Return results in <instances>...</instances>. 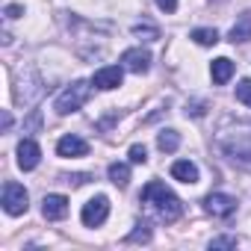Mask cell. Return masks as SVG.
<instances>
[{
  "mask_svg": "<svg viewBox=\"0 0 251 251\" xmlns=\"http://www.w3.org/2000/svg\"><path fill=\"white\" fill-rule=\"evenodd\" d=\"M204 210L216 219H230L236 213V198L233 195H225V192H210L204 198Z\"/></svg>",
  "mask_w": 251,
  "mask_h": 251,
  "instance_id": "cell-5",
  "label": "cell"
},
{
  "mask_svg": "<svg viewBox=\"0 0 251 251\" xmlns=\"http://www.w3.org/2000/svg\"><path fill=\"white\" fill-rule=\"evenodd\" d=\"M56 154L59 157H86L89 154V142L80 139V136H74V133H68V136H62L56 142Z\"/></svg>",
  "mask_w": 251,
  "mask_h": 251,
  "instance_id": "cell-10",
  "label": "cell"
},
{
  "mask_svg": "<svg viewBox=\"0 0 251 251\" xmlns=\"http://www.w3.org/2000/svg\"><path fill=\"white\" fill-rule=\"evenodd\" d=\"M121 65H124V71H130V74H145L151 68V53L145 48H127L121 53Z\"/></svg>",
  "mask_w": 251,
  "mask_h": 251,
  "instance_id": "cell-7",
  "label": "cell"
},
{
  "mask_svg": "<svg viewBox=\"0 0 251 251\" xmlns=\"http://www.w3.org/2000/svg\"><path fill=\"white\" fill-rule=\"evenodd\" d=\"M236 100L251 109V80H239L236 83Z\"/></svg>",
  "mask_w": 251,
  "mask_h": 251,
  "instance_id": "cell-19",
  "label": "cell"
},
{
  "mask_svg": "<svg viewBox=\"0 0 251 251\" xmlns=\"http://www.w3.org/2000/svg\"><path fill=\"white\" fill-rule=\"evenodd\" d=\"M12 127V115L9 112H3V130H9Z\"/></svg>",
  "mask_w": 251,
  "mask_h": 251,
  "instance_id": "cell-26",
  "label": "cell"
},
{
  "mask_svg": "<svg viewBox=\"0 0 251 251\" xmlns=\"http://www.w3.org/2000/svg\"><path fill=\"white\" fill-rule=\"evenodd\" d=\"M3 12H6V18L12 21V18H21V15H24V6H18V3H9Z\"/></svg>",
  "mask_w": 251,
  "mask_h": 251,
  "instance_id": "cell-22",
  "label": "cell"
},
{
  "mask_svg": "<svg viewBox=\"0 0 251 251\" xmlns=\"http://www.w3.org/2000/svg\"><path fill=\"white\" fill-rule=\"evenodd\" d=\"M230 42H233V45H245V42H251V12H242L239 21L230 27Z\"/></svg>",
  "mask_w": 251,
  "mask_h": 251,
  "instance_id": "cell-13",
  "label": "cell"
},
{
  "mask_svg": "<svg viewBox=\"0 0 251 251\" xmlns=\"http://www.w3.org/2000/svg\"><path fill=\"white\" fill-rule=\"evenodd\" d=\"M89 95H92V80H74L71 86H65V89L56 95L53 109H56L59 115H71V112H77V109L89 100Z\"/></svg>",
  "mask_w": 251,
  "mask_h": 251,
  "instance_id": "cell-2",
  "label": "cell"
},
{
  "mask_svg": "<svg viewBox=\"0 0 251 251\" xmlns=\"http://www.w3.org/2000/svg\"><path fill=\"white\" fill-rule=\"evenodd\" d=\"M213 3H225V0H213Z\"/></svg>",
  "mask_w": 251,
  "mask_h": 251,
  "instance_id": "cell-27",
  "label": "cell"
},
{
  "mask_svg": "<svg viewBox=\"0 0 251 251\" xmlns=\"http://www.w3.org/2000/svg\"><path fill=\"white\" fill-rule=\"evenodd\" d=\"M172 177L180 180V183H198V166L189 163V160H177L172 166Z\"/></svg>",
  "mask_w": 251,
  "mask_h": 251,
  "instance_id": "cell-12",
  "label": "cell"
},
{
  "mask_svg": "<svg viewBox=\"0 0 251 251\" xmlns=\"http://www.w3.org/2000/svg\"><path fill=\"white\" fill-rule=\"evenodd\" d=\"M39 160H42V148H39L33 139H21V142H18V166H21L24 172H33V169L39 166Z\"/></svg>",
  "mask_w": 251,
  "mask_h": 251,
  "instance_id": "cell-8",
  "label": "cell"
},
{
  "mask_svg": "<svg viewBox=\"0 0 251 251\" xmlns=\"http://www.w3.org/2000/svg\"><path fill=\"white\" fill-rule=\"evenodd\" d=\"M106 175H109V180H112L115 186H121V189L130 183V166H127V163H112V166L106 169Z\"/></svg>",
  "mask_w": 251,
  "mask_h": 251,
  "instance_id": "cell-15",
  "label": "cell"
},
{
  "mask_svg": "<svg viewBox=\"0 0 251 251\" xmlns=\"http://www.w3.org/2000/svg\"><path fill=\"white\" fill-rule=\"evenodd\" d=\"M42 216H45L48 222L65 219V216H68V198H65V195H45V201H42Z\"/></svg>",
  "mask_w": 251,
  "mask_h": 251,
  "instance_id": "cell-9",
  "label": "cell"
},
{
  "mask_svg": "<svg viewBox=\"0 0 251 251\" xmlns=\"http://www.w3.org/2000/svg\"><path fill=\"white\" fill-rule=\"evenodd\" d=\"M133 36L142 39V42H157V39H160V30H157L154 24L142 21V24H133Z\"/></svg>",
  "mask_w": 251,
  "mask_h": 251,
  "instance_id": "cell-17",
  "label": "cell"
},
{
  "mask_svg": "<svg viewBox=\"0 0 251 251\" xmlns=\"http://www.w3.org/2000/svg\"><path fill=\"white\" fill-rule=\"evenodd\" d=\"M157 6H160L163 12H175V9H177V0H157Z\"/></svg>",
  "mask_w": 251,
  "mask_h": 251,
  "instance_id": "cell-24",
  "label": "cell"
},
{
  "mask_svg": "<svg viewBox=\"0 0 251 251\" xmlns=\"http://www.w3.org/2000/svg\"><path fill=\"white\" fill-rule=\"evenodd\" d=\"M121 80H124V65H103V68L95 71L92 86L100 89V92H109V89H118Z\"/></svg>",
  "mask_w": 251,
  "mask_h": 251,
  "instance_id": "cell-6",
  "label": "cell"
},
{
  "mask_svg": "<svg viewBox=\"0 0 251 251\" xmlns=\"http://www.w3.org/2000/svg\"><path fill=\"white\" fill-rule=\"evenodd\" d=\"M27 207H30V195H27V189H24L21 183H15V180L3 183V210H6L9 216H24Z\"/></svg>",
  "mask_w": 251,
  "mask_h": 251,
  "instance_id": "cell-3",
  "label": "cell"
},
{
  "mask_svg": "<svg viewBox=\"0 0 251 251\" xmlns=\"http://www.w3.org/2000/svg\"><path fill=\"white\" fill-rule=\"evenodd\" d=\"M142 204L148 207V213H151L157 222H166V225L177 222V219H180V213H183L180 198H177V195L163 183V180H151V183L142 189Z\"/></svg>",
  "mask_w": 251,
  "mask_h": 251,
  "instance_id": "cell-1",
  "label": "cell"
},
{
  "mask_svg": "<svg viewBox=\"0 0 251 251\" xmlns=\"http://www.w3.org/2000/svg\"><path fill=\"white\" fill-rule=\"evenodd\" d=\"M127 157H130L133 166H145V163H148V151H145V145H133Z\"/></svg>",
  "mask_w": 251,
  "mask_h": 251,
  "instance_id": "cell-20",
  "label": "cell"
},
{
  "mask_svg": "<svg viewBox=\"0 0 251 251\" xmlns=\"http://www.w3.org/2000/svg\"><path fill=\"white\" fill-rule=\"evenodd\" d=\"M157 148L163 151V154H175L177 148H180V133L177 130H160V136H157Z\"/></svg>",
  "mask_w": 251,
  "mask_h": 251,
  "instance_id": "cell-14",
  "label": "cell"
},
{
  "mask_svg": "<svg viewBox=\"0 0 251 251\" xmlns=\"http://www.w3.org/2000/svg\"><path fill=\"white\" fill-rule=\"evenodd\" d=\"M86 180H89V175H68L65 177V183H71V186H83Z\"/></svg>",
  "mask_w": 251,
  "mask_h": 251,
  "instance_id": "cell-23",
  "label": "cell"
},
{
  "mask_svg": "<svg viewBox=\"0 0 251 251\" xmlns=\"http://www.w3.org/2000/svg\"><path fill=\"white\" fill-rule=\"evenodd\" d=\"M106 216H109V198L106 195H95L92 201L83 204V213H80L86 227H100L106 222Z\"/></svg>",
  "mask_w": 251,
  "mask_h": 251,
  "instance_id": "cell-4",
  "label": "cell"
},
{
  "mask_svg": "<svg viewBox=\"0 0 251 251\" xmlns=\"http://www.w3.org/2000/svg\"><path fill=\"white\" fill-rule=\"evenodd\" d=\"M210 248H236V236H219L210 242Z\"/></svg>",
  "mask_w": 251,
  "mask_h": 251,
  "instance_id": "cell-21",
  "label": "cell"
},
{
  "mask_svg": "<svg viewBox=\"0 0 251 251\" xmlns=\"http://www.w3.org/2000/svg\"><path fill=\"white\" fill-rule=\"evenodd\" d=\"M195 45H201V48H213L216 42H219V33L213 30V27H198V30H192V36H189Z\"/></svg>",
  "mask_w": 251,
  "mask_h": 251,
  "instance_id": "cell-16",
  "label": "cell"
},
{
  "mask_svg": "<svg viewBox=\"0 0 251 251\" xmlns=\"http://www.w3.org/2000/svg\"><path fill=\"white\" fill-rule=\"evenodd\" d=\"M210 77H213V83H216V86H225V83L233 77V62H230L227 56L213 59V65H210Z\"/></svg>",
  "mask_w": 251,
  "mask_h": 251,
  "instance_id": "cell-11",
  "label": "cell"
},
{
  "mask_svg": "<svg viewBox=\"0 0 251 251\" xmlns=\"http://www.w3.org/2000/svg\"><path fill=\"white\" fill-rule=\"evenodd\" d=\"M124 242H151V227L145 225V222H139L130 233H127V239Z\"/></svg>",
  "mask_w": 251,
  "mask_h": 251,
  "instance_id": "cell-18",
  "label": "cell"
},
{
  "mask_svg": "<svg viewBox=\"0 0 251 251\" xmlns=\"http://www.w3.org/2000/svg\"><path fill=\"white\" fill-rule=\"evenodd\" d=\"M186 115H204V100H198V103L186 106Z\"/></svg>",
  "mask_w": 251,
  "mask_h": 251,
  "instance_id": "cell-25",
  "label": "cell"
}]
</instances>
